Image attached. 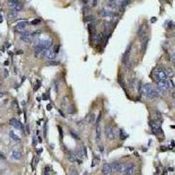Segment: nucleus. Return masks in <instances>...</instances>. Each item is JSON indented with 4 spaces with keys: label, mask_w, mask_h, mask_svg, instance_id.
I'll use <instances>...</instances> for the list:
<instances>
[{
    "label": "nucleus",
    "mask_w": 175,
    "mask_h": 175,
    "mask_svg": "<svg viewBox=\"0 0 175 175\" xmlns=\"http://www.w3.org/2000/svg\"><path fill=\"white\" fill-rule=\"evenodd\" d=\"M70 134L72 135V137H73L74 138H75V139H77V140H80V138L78 137V135L76 133H74L73 130H71V131H70Z\"/></svg>",
    "instance_id": "nucleus-30"
},
{
    "label": "nucleus",
    "mask_w": 175,
    "mask_h": 175,
    "mask_svg": "<svg viewBox=\"0 0 175 175\" xmlns=\"http://www.w3.org/2000/svg\"><path fill=\"white\" fill-rule=\"evenodd\" d=\"M9 5L11 8V11L19 12L23 9V5L21 3H19L18 0H9Z\"/></svg>",
    "instance_id": "nucleus-2"
},
{
    "label": "nucleus",
    "mask_w": 175,
    "mask_h": 175,
    "mask_svg": "<svg viewBox=\"0 0 175 175\" xmlns=\"http://www.w3.org/2000/svg\"><path fill=\"white\" fill-rule=\"evenodd\" d=\"M171 60H172V63L175 64V53H173V54L172 55V58H171Z\"/></svg>",
    "instance_id": "nucleus-38"
},
{
    "label": "nucleus",
    "mask_w": 175,
    "mask_h": 175,
    "mask_svg": "<svg viewBox=\"0 0 175 175\" xmlns=\"http://www.w3.org/2000/svg\"><path fill=\"white\" fill-rule=\"evenodd\" d=\"M170 29H173L174 28V24L172 21H170V23H169V26H168Z\"/></svg>",
    "instance_id": "nucleus-34"
},
{
    "label": "nucleus",
    "mask_w": 175,
    "mask_h": 175,
    "mask_svg": "<svg viewBox=\"0 0 175 175\" xmlns=\"http://www.w3.org/2000/svg\"><path fill=\"white\" fill-rule=\"evenodd\" d=\"M11 157H12V158L16 160H19L22 158V153L20 152H19V151H16L14 150L12 152H11Z\"/></svg>",
    "instance_id": "nucleus-16"
},
{
    "label": "nucleus",
    "mask_w": 175,
    "mask_h": 175,
    "mask_svg": "<svg viewBox=\"0 0 175 175\" xmlns=\"http://www.w3.org/2000/svg\"><path fill=\"white\" fill-rule=\"evenodd\" d=\"M9 135H10V137H11V139L14 140V141H16V142H19V141H20V138H19V137L17 136V135L14 133L12 130H11V131L9 132Z\"/></svg>",
    "instance_id": "nucleus-19"
},
{
    "label": "nucleus",
    "mask_w": 175,
    "mask_h": 175,
    "mask_svg": "<svg viewBox=\"0 0 175 175\" xmlns=\"http://www.w3.org/2000/svg\"><path fill=\"white\" fill-rule=\"evenodd\" d=\"M27 25H28L27 21L22 20V21H19V23L16 25V28H17L18 30H23V29H25V28L27 26Z\"/></svg>",
    "instance_id": "nucleus-14"
},
{
    "label": "nucleus",
    "mask_w": 175,
    "mask_h": 175,
    "mask_svg": "<svg viewBox=\"0 0 175 175\" xmlns=\"http://www.w3.org/2000/svg\"><path fill=\"white\" fill-rule=\"evenodd\" d=\"M101 134H102V127L97 124V127L96 130V141H99L101 139Z\"/></svg>",
    "instance_id": "nucleus-17"
},
{
    "label": "nucleus",
    "mask_w": 175,
    "mask_h": 175,
    "mask_svg": "<svg viewBox=\"0 0 175 175\" xmlns=\"http://www.w3.org/2000/svg\"><path fill=\"white\" fill-rule=\"evenodd\" d=\"M99 14L102 16V17H112L114 15V13L111 11H108V10H105V9L101 10L99 11Z\"/></svg>",
    "instance_id": "nucleus-15"
},
{
    "label": "nucleus",
    "mask_w": 175,
    "mask_h": 175,
    "mask_svg": "<svg viewBox=\"0 0 175 175\" xmlns=\"http://www.w3.org/2000/svg\"><path fill=\"white\" fill-rule=\"evenodd\" d=\"M9 124H11V126H13L14 128L19 129V130H21L22 131H24V126H23V124H22V123L18 121L16 118H11V119H10Z\"/></svg>",
    "instance_id": "nucleus-7"
},
{
    "label": "nucleus",
    "mask_w": 175,
    "mask_h": 175,
    "mask_svg": "<svg viewBox=\"0 0 175 175\" xmlns=\"http://www.w3.org/2000/svg\"><path fill=\"white\" fill-rule=\"evenodd\" d=\"M94 39H95V43H96V44H99L100 42L102 41V34H96V35L94 37Z\"/></svg>",
    "instance_id": "nucleus-23"
},
{
    "label": "nucleus",
    "mask_w": 175,
    "mask_h": 175,
    "mask_svg": "<svg viewBox=\"0 0 175 175\" xmlns=\"http://www.w3.org/2000/svg\"><path fill=\"white\" fill-rule=\"evenodd\" d=\"M70 174H78V172H77V171L75 170V169H74V168H71L70 169Z\"/></svg>",
    "instance_id": "nucleus-33"
},
{
    "label": "nucleus",
    "mask_w": 175,
    "mask_h": 175,
    "mask_svg": "<svg viewBox=\"0 0 175 175\" xmlns=\"http://www.w3.org/2000/svg\"><path fill=\"white\" fill-rule=\"evenodd\" d=\"M55 55H56L55 52H54L53 50H51L49 48V49H47V51H46L45 58L47 60H49V61H52V60H53L54 58H55Z\"/></svg>",
    "instance_id": "nucleus-11"
},
{
    "label": "nucleus",
    "mask_w": 175,
    "mask_h": 175,
    "mask_svg": "<svg viewBox=\"0 0 175 175\" xmlns=\"http://www.w3.org/2000/svg\"><path fill=\"white\" fill-rule=\"evenodd\" d=\"M59 112H60V114H61V116H62V117H65V116H64V114H63V113H62V111H61V110H59Z\"/></svg>",
    "instance_id": "nucleus-41"
},
{
    "label": "nucleus",
    "mask_w": 175,
    "mask_h": 175,
    "mask_svg": "<svg viewBox=\"0 0 175 175\" xmlns=\"http://www.w3.org/2000/svg\"><path fill=\"white\" fill-rule=\"evenodd\" d=\"M118 82H119V84L122 86L123 88H125V82H124V78H122L121 76H119V77H118Z\"/></svg>",
    "instance_id": "nucleus-27"
},
{
    "label": "nucleus",
    "mask_w": 175,
    "mask_h": 175,
    "mask_svg": "<svg viewBox=\"0 0 175 175\" xmlns=\"http://www.w3.org/2000/svg\"><path fill=\"white\" fill-rule=\"evenodd\" d=\"M126 166L127 165L126 164H119V167H118V172H121V173H124L126 170Z\"/></svg>",
    "instance_id": "nucleus-22"
},
{
    "label": "nucleus",
    "mask_w": 175,
    "mask_h": 175,
    "mask_svg": "<svg viewBox=\"0 0 175 175\" xmlns=\"http://www.w3.org/2000/svg\"><path fill=\"white\" fill-rule=\"evenodd\" d=\"M118 167H119V164L117 162H113L111 164L112 171H118Z\"/></svg>",
    "instance_id": "nucleus-25"
},
{
    "label": "nucleus",
    "mask_w": 175,
    "mask_h": 175,
    "mask_svg": "<svg viewBox=\"0 0 175 175\" xmlns=\"http://www.w3.org/2000/svg\"><path fill=\"white\" fill-rule=\"evenodd\" d=\"M1 86H2V85H1V83H0V88H1Z\"/></svg>",
    "instance_id": "nucleus-49"
},
{
    "label": "nucleus",
    "mask_w": 175,
    "mask_h": 175,
    "mask_svg": "<svg viewBox=\"0 0 175 175\" xmlns=\"http://www.w3.org/2000/svg\"><path fill=\"white\" fill-rule=\"evenodd\" d=\"M82 1H83L84 4H87L88 3V0H82Z\"/></svg>",
    "instance_id": "nucleus-46"
},
{
    "label": "nucleus",
    "mask_w": 175,
    "mask_h": 175,
    "mask_svg": "<svg viewBox=\"0 0 175 175\" xmlns=\"http://www.w3.org/2000/svg\"><path fill=\"white\" fill-rule=\"evenodd\" d=\"M142 88H143L142 82H139V83H138V94H139V96L142 95Z\"/></svg>",
    "instance_id": "nucleus-29"
},
{
    "label": "nucleus",
    "mask_w": 175,
    "mask_h": 175,
    "mask_svg": "<svg viewBox=\"0 0 175 175\" xmlns=\"http://www.w3.org/2000/svg\"><path fill=\"white\" fill-rule=\"evenodd\" d=\"M157 82H158V86L159 88V89H161L163 92L167 91L169 88H170V84H169L168 81H166V79L158 80Z\"/></svg>",
    "instance_id": "nucleus-4"
},
{
    "label": "nucleus",
    "mask_w": 175,
    "mask_h": 175,
    "mask_svg": "<svg viewBox=\"0 0 175 175\" xmlns=\"http://www.w3.org/2000/svg\"><path fill=\"white\" fill-rule=\"evenodd\" d=\"M110 2H115V0H110Z\"/></svg>",
    "instance_id": "nucleus-48"
},
{
    "label": "nucleus",
    "mask_w": 175,
    "mask_h": 175,
    "mask_svg": "<svg viewBox=\"0 0 175 175\" xmlns=\"http://www.w3.org/2000/svg\"><path fill=\"white\" fill-rule=\"evenodd\" d=\"M130 49H131V45H130L128 47V48L126 49L125 53H124V56H123V62L124 64H126L127 62H129V60H130Z\"/></svg>",
    "instance_id": "nucleus-12"
},
{
    "label": "nucleus",
    "mask_w": 175,
    "mask_h": 175,
    "mask_svg": "<svg viewBox=\"0 0 175 175\" xmlns=\"http://www.w3.org/2000/svg\"><path fill=\"white\" fill-rule=\"evenodd\" d=\"M95 120H96V115H95L94 113H92V114H90L89 116H88L87 121L89 124H93V123L95 122Z\"/></svg>",
    "instance_id": "nucleus-20"
},
{
    "label": "nucleus",
    "mask_w": 175,
    "mask_h": 175,
    "mask_svg": "<svg viewBox=\"0 0 175 175\" xmlns=\"http://www.w3.org/2000/svg\"><path fill=\"white\" fill-rule=\"evenodd\" d=\"M54 89H55V92H58V83H57V82H54Z\"/></svg>",
    "instance_id": "nucleus-37"
},
{
    "label": "nucleus",
    "mask_w": 175,
    "mask_h": 175,
    "mask_svg": "<svg viewBox=\"0 0 175 175\" xmlns=\"http://www.w3.org/2000/svg\"><path fill=\"white\" fill-rule=\"evenodd\" d=\"M19 33H20V39L22 41L25 42V43H31L33 41L32 33L29 31H21L19 32Z\"/></svg>",
    "instance_id": "nucleus-3"
},
{
    "label": "nucleus",
    "mask_w": 175,
    "mask_h": 175,
    "mask_svg": "<svg viewBox=\"0 0 175 175\" xmlns=\"http://www.w3.org/2000/svg\"><path fill=\"white\" fill-rule=\"evenodd\" d=\"M47 65H48V66H58V65H60V62L52 60V61H49L47 62Z\"/></svg>",
    "instance_id": "nucleus-26"
},
{
    "label": "nucleus",
    "mask_w": 175,
    "mask_h": 175,
    "mask_svg": "<svg viewBox=\"0 0 175 175\" xmlns=\"http://www.w3.org/2000/svg\"><path fill=\"white\" fill-rule=\"evenodd\" d=\"M115 130L116 129L111 127V126H106L105 128V135L107 137V138L109 139H114L115 137H116V134H115Z\"/></svg>",
    "instance_id": "nucleus-6"
},
{
    "label": "nucleus",
    "mask_w": 175,
    "mask_h": 175,
    "mask_svg": "<svg viewBox=\"0 0 175 175\" xmlns=\"http://www.w3.org/2000/svg\"><path fill=\"white\" fill-rule=\"evenodd\" d=\"M33 146L37 145V142H36V138H35V137H33Z\"/></svg>",
    "instance_id": "nucleus-39"
},
{
    "label": "nucleus",
    "mask_w": 175,
    "mask_h": 175,
    "mask_svg": "<svg viewBox=\"0 0 175 175\" xmlns=\"http://www.w3.org/2000/svg\"><path fill=\"white\" fill-rule=\"evenodd\" d=\"M135 170H136V165L135 164H127V166H126V170L124 174H127V175H130V174H133Z\"/></svg>",
    "instance_id": "nucleus-10"
},
{
    "label": "nucleus",
    "mask_w": 175,
    "mask_h": 175,
    "mask_svg": "<svg viewBox=\"0 0 175 175\" xmlns=\"http://www.w3.org/2000/svg\"><path fill=\"white\" fill-rule=\"evenodd\" d=\"M166 73L167 77H169V78H172V77H173V75H174V72L172 71V68H167V69H166Z\"/></svg>",
    "instance_id": "nucleus-24"
},
{
    "label": "nucleus",
    "mask_w": 175,
    "mask_h": 175,
    "mask_svg": "<svg viewBox=\"0 0 175 175\" xmlns=\"http://www.w3.org/2000/svg\"><path fill=\"white\" fill-rule=\"evenodd\" d=\"M4 95H5L4 93H0V98H1V97H3V96H4Z\"/></svg>",
    "instance_id": "nucleus-45"
},
{
    "label": "nucleus",
    "mask_w": 175,
    "mask_h": 175,
    "mask_svg": "<svg viewBox=\"0 0 175 175\" xmlns=\"http://www.w3.org/2000/svg\"><path fill=\"white\" fill-rule=\"evenodd\" d=\"M156 20H157V19H156V18H153V19H151V21H152V23H153V22H155Z\"/></svg>",
    "instance_id": "nucleus-43"
},
{
    "label": "nucleus",
    "mask_w": 175,
    "mask_h": 175,
    "mask_svg": "<svg viewBox=\"0 0 175 175\" xmlns=\"http://www.w3.org/2000/svg\"><path fill=\"white\" fill-rule=\"evenodd\" d=\"M18 13L17 11H11V12H10L9 14H8V19L9 20H14V19H16V18L18 17Z\"/></svg>",
    "instance_id": "nucleus-18"
},
{
    "label": "nucleus",
    "mask_w": 175,
    "mask_h": 175,
    "mask_svg": "<svg viewBox=\"0 0 175 175\" xmlns=\"http://www.w3.org/2000/svg\"><path fill=\"white\" fill-rule=\"evenodd\" d=\"M39 23H41V20H39V19H33V20L31 21V25H39Z\"/></svg>",
    "instance_id": "nucleus-28"
},
{
    "label": "nucleus",
    "mask_w": 175,
    "mask_h": 175,
    "mask_svg": "<svg viewBox=\"0 0 175 175\" xmlns=\"http://www.w3.org/2000/svg\"><path fill=\"white\" fill-rule=\"evenodd\" d=\"M154 77H155V79L158 81V80H161V79H166V78H167V75H166V73L164 69H162V68H158V69H156L154 72Z\"/></svg>",
    "instance_id": "nucleus-5"
},
{
    "label": "nucleus",
    "mask_w": 175,
    "mask_h": 175,
    "mask_svg": "<svg viewBox=\"0 0 175 175\" xmlns=\"http://www.w3.org/2000/svg\"><path fill=\"white\" fill-rule=\"evenodd\" d=\"M100 150H101V152H103V147H100Z\"/></svg>",
    "instance_id": "nucleus-47"
},
{
    "label": "nucleus",
    "mask_w": 175,
    "mask_h": 175,
    "mask_svg": "<svg viewBox=\"0 0 175 175\" xmlns=\"http://www.w3.org/2000/svg\"><path fill=\"white\" fill-rule=\"evenodd\" d=\"M47 108V110H51V105H50V104H48Z\"/></svg>",
    "instance_id": "nucleus-44"
},
{
    "label": "nucleus",
    "mask_w": 175,
    "mask_h": 175,
    "mask_svg": "<svg viewBox=\"0 0 175 175\" xmlns=\"http://www.w3.org/2000/svg\"><path fill=\"white\" fill-rule=\"evenodd\" d=\"M129 1H130V0H129Z\"/></svg>",
    "instance_id": "nucleus-50"
},
{
    "label": "nucleus",
    "mask_w": 175,
    "mask_h": 175,
    "mask_svg": "<svg viewBox=\"0 0 175 175\" xmlns=\"http://www.w3.org/2000/svg\"><path fill=\"white\" fill-rule=\"evenodd\" d=\"M4 158H5V157H4V155L0 153V159H4Z\"/></svg>",
    "instance_id": "nucleus-42"
},
{
    "label": "nucleus",
    "mask_w": 175,
    "mask_h": 175,
    "mask_svg": "<svg viewBox=\"0 0 175 175\" xmlns=\"http://www.w3.org/2000/svg\"><path fill=\"white\" fill-rule=\"evenodd\" d=\"M150 125L152 129V131H153L154 134L156 135H160L162 134V130L161 127L159 126V124H157L156 122H151L150 123Z\"/></svg>",
    "instance_id": "nucleus-8"
},
{
    "label": "nucleus",
    "mask_w": 175,
    "mask_h": 175,
    "mask_svg": "<svg viewBox=\"0 0 175 175\" xmlns=\"http://www.w3.org/2000/svg\"><path fill=\"white\" fill-rule=\"evenodd\" d=\"M162 92L163 91L161 89H159V88H155L150 83L144 84L142 88V95H144V96H146L149 99H154V98L159 97V96H161Z\"/></svg>",
    "instance_id": "nucleus-1"
},
{
    "label": "nucleus",
    "mask_w": 175,
    "mask_h": 175,
    "mask_svg": "<svg viewBox=\"0 0 175 175\" xmlns=\"http://www.w3.org/2000/svg\"><path fill=\"white\" fill-rule=\"evenodd\" d=\"M102 173L105 174V175H108V174H110L112 172V168H111V164H105L103 166V167H102Z\"/></svg>",
    "instance_id": "nucleus-13"
},
{
    "label": "nucleus",
    "mask_w": 175,
    "mask_h": 175,
    "mask_svg": "<svg viewBox=\"0 0 175 175\" xmlns=\"http://www.w3.org/2000/svg\"><path fill=\"white\" fill-rule=\"evenodd\" d=\"M120 137H121V139H124V138H126V137H124V131H123V130H120Z\"/></svg>",
    "instance_id": "nucleus-36"
},
{
    "label": "nucleus",
    "mask_w": 175,
    "mask_h": 175,
    "mask_svg": "<svg viewBox=\"0 0 175 175\" xmlns=\"http://www.w3.org/2000/svg\"><path fill=\"white\" fill-rule=\"evenodd\" d=\"M97 5V0H93V6H96Z\"/></svg>",
    "instance_id": "nucleus-40"
},
{
    "label": "nucleus",
    "mask_w": 175,
    "mask_h": 175,
    "mask_svg": "<svg viewBox=\"0 0 175 175\" xmlns=\"http://www.w3.org/2000/svg\"><path fill=\"white\" fill-rule=\"evenodd\" d=\"M47 49H44L42 47H35V56L37 58H44L45 57V53Z\"/></svg>",
    "instance_id": "nucleus-9"
},
{
    "label": "nucleus",
    "mask_w": 175,
    "mask_h": 175,
    "mask_svg": "<svg viewBox=\"0 0 175 175\" xmlns=\"http://www.w3.org/2000/svg\"><path fill=\"white\" fill-rule=\"evenodd\" d=\"M44 174H50V167L49 166H46L45 170H44Z\"/></svg>",
    "instance_id": "nucleus-32"
},
{
    "label": "nucleus",
    "mask_w": 175,
    "mask_h": 175,
    "mask_svg": "<svg viewBox=\"0 0 175 175\" xmlns=\"http://www.w3.org/2000/svg\"><path fill=\"white\" fill-rule=\"evenodd\" d=\"M101 117H102V114L100 113L99 116H98V117H97V119H96V124H99L100 121H101Z\"/></svg>",
    "instance_id": "nucleus-35"
},
{
    "label": "nucleus",
    "mask_w": 175,
    "mask_h": 175,
    "mask_svg": "<svg viewBox=\"0 0 175 175\" xmlns=\"http://www.w3.org/2000/svg\"><path fill=\"white\" fill-rule=\"evenodd\" d=\"M94 19H95V18L93 15H88L86 17V20L87 21H93Z\"/></svg>",
    "instance_id": "nucleus-31"
},
{
    "label": "nucleus",
    "mask_w": 175,
    "mask_h": 175,
    "mask_svg": "<svg viewBox=\"0 0 175 175\" xmlns=\"http://www.w3.org/2000/svg\"><path fill=\"white\" fill-rule=\"evenodd\" d=\"M78 156L76 154H70L69 156H68V160H69L70 162H72V163H74V162H76L78 160Z\"/></svg>",
    "instance_id": "nucleus-21"
}]
</instances>
